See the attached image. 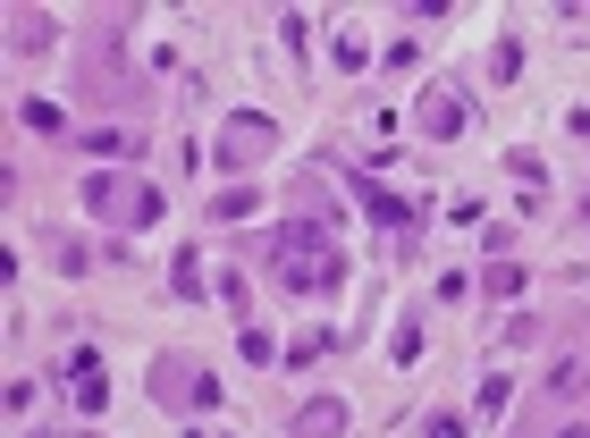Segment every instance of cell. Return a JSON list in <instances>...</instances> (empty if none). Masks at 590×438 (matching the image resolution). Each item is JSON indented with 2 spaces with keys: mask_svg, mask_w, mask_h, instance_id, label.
<instances>
[{
  "mask_svg": "<svg viewBox=\"0 0 590 438\" xmlns=\"http://www.w3.org/2000/svg\"><path fill=\"white\" fill-rule=\"evenodd\" d=\"M76 405H85V413L110 405V388H101V363H94V354H76Z\"/></svg>",
  "mask_w": 590,
  "mask_h": 438,
  "instance_id": "obj_3",
  "label": "cell"
},
{
  "mask_svg": "<svg viewBox=\"0 0 590 438\" xmlns=\"http://www.w3.org/2000/svg\"><path fill=\"white\" fill-rule=\"evenodd\" d=\"M431 438H465V422L456 413H431Z\"/></svg>",
  "mask_w": 590,
  "mask_h": 438,
  "instance_id": "obj_7",
  "label": "cell"
},
{
  "mask_svg": "<svg viewBox=\"0 0 590 438\" xmlns=\"http://www.w3.org/2000/svg\"><path fill=\"white\" fill-rule=\"evenodd\" d=\"M354 194H363V211H372L380 228H397V236H405V203H397L388 186H380V178H354Z\"/></svg>",
  "mask_w": 590,
  "mask_h": 438,
  "instance_id": "obj_2",
  "label": "cell"
},
{
  "mask_svg": "<svg viewBox=\"0 0 590 438\" xmlns=\"http://www.w3.org/2000/svg\"><path fill=\"white\" fill-rule=\"evenodd\" d=\"M270 270H279V287H296V295H329V287H338V253H329V228L296 219L279 245H270Z\"/></svg>",
  "mask_w": 590,
  "mask_h": 438,
  "instance_id": "obj_1",
  "label": "cell"
},
{
  "mask_svg": "<svg viewBox=\"0 0 590 438\" xmlns=\"http://www.w3.org/2000/svg\"><path fill=\"white\" fill-rule=\"evenodd\" d=\"M85 153H101V160H110V153H135V135H119V126H94V135H85Z\"/></svg>",
  "mask_w": 590,
  "mask_h": 438,
  "instance_id": "obj_6",
  "label": "cell"
},
{
  "mask_svg": "<svg viewBox=\"0 0 590 438\" xmlns=\"http://www.w3.org/2000/svg\"><path fill=\"white\" fill-rule=\"evenodd\" d=\"M565 438H590V430H565Z\"/></svg>",
  "mask_w": 590,
  "mask_h": 438,
  "instance_id": "obj_8",
  "label": "cell"
},
{
  "mask_svg": "<svg viewBox=\"0 0 590 438\" xmlns=\"http://www.w3.org/2000/svg\"><path fill=\"white\" fill-rule=\"evenodd\" d=\"M422 110H431V135H456V126L472 119V110H465V94H431Z\"/></svg>",
  "mask_w": 590,
  "mask_h": 438,
  "instance_id": "obj_4",
  "label": "cell"
},
{
  "mask_svg": "<svg viewBox=\"0 0 590 438\" xmlns=\"http://www.w3.org/2000/svg\"><path fill=\"white\" fill-rule=\"evenodd\" d=\"M338 422H346L338 405H304L296 413V438H338Z\"/></svg>",
  "mask_w": 590,
  "mask_h": 438,
  "instance_id": "obj_5",
  "label": "cell"
}]
</instances>
